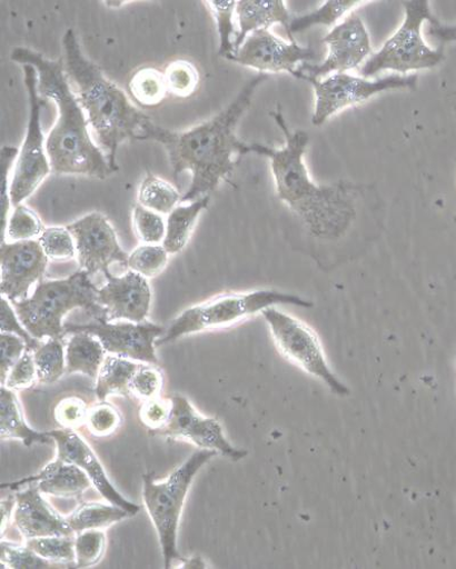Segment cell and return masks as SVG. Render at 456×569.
<instances>
[{
	"mask_svg": "<svg viewBox=\"0 0 456 569\" xmlns=\"http://www.w3.org/2000/svg\"><path fill=\"white\" fill-rule=\"evenodd\" d=\"M267 79V73H259L246 83L230 106L188 131H170L152 120L142 126L137 140L157 141L166 149L175 179L186 171L192 173L191 186L181 197L182 203L210 197L220 182L232 174L238 164L236 158L250 153V146L236 132L255 91Z\"/></svg>",
	"mask_w": 456,
	"mask_h": 569,
	"instance_id": "cell-1",
	"label": "cell"
},
{
	"mask_svg": "<svg viewBox=\"0 0 456 569\" xmlns=\"http://www.w3.org/2000/svg\"><path fill=\"white\" fill-rule=\"evenodd\" d=\"M270 116L281 128L286 146L276 150L250 144V153L269 159L279 200L301 220L314 239H341L355 220V201L364 187L348 181L328 186L314 182L305 163L308 133L304 130L291 131L281 108L270 112Z\"/></svg>",
	"mask_w": 456,
	"mask_h": 569,
	"instance_id": "cell-2",
	"label": "cell"
},
{
	"mask_svg": "<svg viewBox=\"0 0 456 569\" xmlns=\"http://www.w3.org/2000/svg\"><path fill=\"white\" fill-rule=\"evenodd\" d=\"M11 60L32 66L38 73L40 97L53 100L58 107V121L46 139L52 172L97 179L110 177L113 170L90 136L87 116L71 88L63 60L52 61L27 47H17Z\"/></svg>",
	"mask_w": 456,
	"mask_h": 569,
	"instance_id": "cell-3",
	"label": "cell"
},
{
	"mask_svg": "<svg viewBox=\"0 0 456 569\" xmlns=\"http://www.w3.org/2000/svg\"><path fill=\"white\" fill-rule=\"evenodd\" d=\"M65 70L88 122L113 172L119 170L117 153L128 139H139L142 126L151 118L135 108L127 94L89 61L76 32L69 29L62 38Z\"/></svg>",
	"mask_w": 456,
	"mask_h": 569,
	"instance_id": "cell-4",
	"label": "cell"
},
{
	"mask_svg": "<svg viewBox=\"0 0 456 569\" xmlns=\"http://www.w3.org/2000/svg\"><path fill=\"white\" fill-rule=\"evenodd\" d=\"M99 289L90 276L78 270L63 279L42 280L26 300L12 303L22 325L37 340L62 339L65 317L82 309L97 321H108L98 300Z\"/></svg>",
	"mask_w": 456,
	"mask_h": 569,
	"instance_id": "cell-5",
	"label": "cell"
},
{
	"mask_svg": "<svg viewBox=\"0 0 456 569\" xmlns=\"http://www.w3.org/2000/svg\"><path fill=\"white\" fill-rule=\"evenodd\" d=\"M313 308L314 303L300 296L276 289H261L244 293H225L181 312L166 329L156 347L200 331L230 327L277 306Z\"/></svg>",
	"mask_w": 456,
	"mask_h": 569,
	"instance_id": "cell-6",
	"label": "cell"
},
{
	"mask_svg": "<svg viewBox=\"0 0 456 569\" xmlns=\"http://www.w3.org/2000/svg\"><path fill=\"white\" fill-rule=\"evenodd\" d=\"M218 453L201 449L177 467L167 480L155 481L153 472L143 476V502L158 533L165 567L181 560L177 549V532L182 508L200 469Z\"/></svg>",
	"mask_w": 456,
	"mask_h": 569,
	"instance_id": "cell-7",
	"label": "cell"
},
{
	"mask_svg": "<svg viewBox=\"0 0 456 569\" xmlns=\"http://www.w3.org/2000/svg\"><path fill=\"white\" fill-rule=\"evenodd\" d=\"M403 7L404 22L381 49L361 66L359 73L363 78L384 71L405 76L410 71L434 69L444 61L443 49H432L423 37L424 23L435 19L429 2L414 0L403 3Z\"/></svg>",
	"mask_w": 456,
	"mask_h": 569,
	"instance_id": "cell-8",
	"label": "cell"
},
{
	"mask_svg": "<svg viewBox=\"0 0 456 569\" xmlns=\"http://www.w3.org/2000/svg\"><path fill=\"white\" fill-rule=\"evenodd\" d=\"M261 316L269 327L274 345L285 359L324 383L337 397L350 395L348 387L333 370L314 329L277 307L264 310Z\"/></svg>",
	"mask_w": 456,
	"mask_h": 569,
	"instance_id": "cell-9",
	"label": "cell"
},
{
	"mask_svg": "<svg viewBox=\"0 0 456 569\" xmlns=\"http://www.w3.org/2000/svg\"><path fill=\"white\" fill-rule=\"evenodd\" d=\"M418 74H390L378 80L355 77L348 73H334L326 78L305 77L315 91V109L311 117L314 126H323L343 110L364 104L376 94L394 89H416Z\"/></svg>",
	"mask_w": 456,
	"mask_h": 569,
	"instance_id": "cell-10",
	"label": "cell"
},
{
	"mask_svg": "<svg viewBox=\"0 0 456 569\" xmlns=\"http://www.w3.org/2000/svg\"><path fill=\"white\" fill-rule=\"evenodd\" d=\"M23 74L30 104V119L11 181L10 198L14 208L29 199L52 172L40 122L43 101L38 91V73L32 66L24 64Z\"/></svg>",
	"mask_w": 456,
	"mask_h": 569,
	"instance_id": "cell-11",
	"label": "cell"
},
{
	"mask_svg": "<svg viewBox=\"0 0 456 569\" xmlns=\"http://www.w3.org/2000/svg\"><path fill=\"white\" fill-rule=\"evenodd\" d=\"M87 333L96 337L107 353L137 362L158 365L156 343L163 337L162 326L143 321H95L83 325H65V336Z\"/></svg>",
	"mask_w": 456,
	"mask_h": 569,
	"instance_id": "cell-12",
	"label": "cell"
},
{
	"mask_svg": "<svg viewBox=\"0 0 456 569\" xmlns=\"http://www.w3.org/2000/svg\"><path fill=\"white\" fill-rule=\"evenodd\" d=\"M323 42L329 49L327 59L319 64H301L297 69L295 78L319 79L334 73H347L363 66L373 52L368 29L355 12L337 24L323 39Z\"/></svg>",
	"mask_w": 456,
	"mask_h": 569,
	"instance_id": "cell-13",
	"label": "cell"
},
{
	"mask_svg": "<svg viewBox=\"0 0 456 569\" xmlns=\"http://www.w3.org/2000/svg\"><path fill=\"white\" fill-rule=\"evenodd\" d=\"M67 228L76 242L79 270L91 277L109 271L113 263L127 264L129 254L122 250L115 228L102 213H89Z\"/></svg>",
	"mask_w": 456,
	"mask_h": 569,
	"instance_id": "cell-14",
	"label": "cell"
},
{
	"mask_svg": "<svg viewBox=\"0 0 456 569\" xmlns=\"http://www.w3.org/2000/svg\"><path fill=\"white\" fill-rule=\"evenodd\" d=\"M317 57L311 44L300 46L296 41L287 42L264 29L250 33L240 49L227 60L261 73L285 71L294 77L301 64L309 63Z\"/></svg>",
	"mask_w": 456,
	"mask_h": 569,
	"instance_id": "cell-15",
	"label": "cell"
},
{
	"mask_svg": "<svg viewBox=\"0 0 456 569\" xmlns=\"http://www.w3.org/2000/svg\"><path fill=\"white\" fill-rule=\"evenodd\" d=\"M170 400V418L163 429L153 432L156 436L187 440L200 449L216 451L234 461L248 456V451L237 449L226 440L218 420L200 415L185 397L174 396Z\"/></svg>",
	"mask_w": 456,
	"mask_h": 569,
	"instance_id": "cell-16",
	"label": "cell"
},
{
	"mask_svg": "<svg viewBox=\"0 0 456 569\" xmlns=\"http://www.w3.org/2000/svg\"><path fill=\"white\" fill-rule=\"evenodd\" d=\"M49 258L38 240L2 242L0 247V291L11 303L28 299L36 283L43 280Z\"/></svg>",
	"mask_w": 456,
	"mask_h": 569,
	"instance_id": "cell-17",
	"label": "cell"
},
{
	"mask_svg": "<svg viewBox=\"0 0 456 569\" xmlns=\"http://www.w3.org/2000/svg\"><path fill=\"white\" fill-rule=\"evenodd\" d=\"M103 274L107 282L99 289L98 300L107 311L108 321H146L152 303L148 278L132 270L121 276H115L110 270Z\"/></svg>",
	"mask_w": 456,
	"mask_h": 569,
	"instance_id": "cell-18",
	"label": "cell"
},
{
	"mask_svg": "<svg viewBox=\"0 0 456 569\" xmlns=\"http://www.w3.org/2000/svg\"><path fill=\"white\" fill-rule=\"evenodd\" d=\"M56 441L58 458L72 462L81 468L93 487L111 505L127 510L131 516L139 513L140 506L127 500L110 482L107 472L88 443L75 430H59L48 433Z\"/></svg>",
	"mask_w": 456,
	"mask_h": 569,
	"instance_id": "cell-19",
	"label": "cell"
},
{
	"mask_svg": "<svg viewBox=\"0 0 456 569\" xmlns=\"http://www.w3.org/2000/svg\"><path fill=\"white\" fill-rule=\"evenodd\" d=\"M13 523L26 539L41 537H76L62 517L42 497V492L36 485H29L27 489L16 495Z\"/></svg>",
	"mask_w": 456,
	"mask_h": 569,
	"instance_id": "cell-20",
	"label": "cell"
},
{
	"mask_svg": "<svg viewBox=\"0 0 456 569\" xmlns=\"http://www.w3.org/2000/svg\"><path fill=\"white\" fill-rule=\"evenodd\" d=\"M27 483L36 485L42 495L60 498L78 497L93 486L81 468L60 458L46 466L38 476L12 485L11 488Z\"/></svg>",
	"mask_w": 456,
	"mask_h": 569,
	"instance_id": "cell-21",
	"label": "cell"
},
{
	"mask_svg": "<svg viewBox=\"0 0 456 569\" xmlns=\"http://www.w3.org/2000/svg\"><path fill=\"white\" fill-rule=\"evenodd\" d=\"M236 14L239 22V31L235 41L236 52L250 33L257 30H269L274 24L284 26L289 37L294 17L282 0H240Z\"/></svg>",
	"mask_w": 456,
	"mask_h": 569,
	"instance_id": "cell-22",
	"label": "cell"
},
{
	"mask_svg": "<svg viewBox=\"0 0 456 569\" xmlns=\"http://www.w3.org/2000/svg\"><path fill=\"white\" fill-rule=\"evenodd\" d=\"M0 439L20 440L26 447L49 443L52 440L48 433L30 429L23 418L18 397L7 387H2L0 392Z\"/></svg>",
	"mask_w": 456,
	"mask_h": 569,
	"instance_id": "cell-23",
	"label": "cell"
},
{
	"mask_svg": "<svg viewBox=\"0 0 456 569\" xmlns=\"http://www.w3.org/2000/svg\"><path fill=\"white\" fill-rule=\"evenodd\" d=\"M210 197H204L188 206L176 207L166 223V236L162 247L168 254H177L188 246L197 220L210 204Z\"/></svg>",
	"mask_w": 456,
	"mask_h": 569,
	"instance_id": "cell-24",
	"label": "cell"
},
{
	"mask_svg": "<svg viewBox=\"0 0 456 569\" xmlns=\"http://www.w3.org/2000/svg\"><path fill=\"white\" fill-rule=\"evenodd\" d=\"M106 349L93 336L75 333L66 348L67 373H83L97 379L106 359Z\"/></svg>",
	"mask_w": 456,
	"mask_h": 569,
	"instance_id": "cell-25",
	"label": "cell"
},
{
	"mask_svg": "<svg viewBox=\"0 0 456 569\" xmlns=\"http://www.w3.org/2000/svg\"><path fill=\"white\" fill-rule=\"evenodd\" d=\"M141 366V363L127 358L107 356L97 378L98 399L106 402L111 396H130L131 379Z\"/></svg>",
	"mask_w": 456,
	"mask_h": 569,
	"instance_id": "cell-26",
	"label": "cell"
},
{
	"mask_svg": "<svg viewBox=\"0 0 456 569\" xmlns=\"http://www.w3.org/2000/svg\"><path fill=\"white\" fill-rule=\"evenodd\" d=\"M128 90L132 100L142 108L159 107L168 97L165 72L145 67L129 79Z\"/></svg>",
	"mask_w": 456,
	"mask_h": 569,
	"instance_id": "cell-27",
	"label": "cell"
},
{
	"mask_svg": "<svg viewBox=\"0 0 456 569\" xmlns=\"http://www.w3.org/2000/svg\"><path fill=\"white\" fill-rule=\"evenodd\" d=\"M131 515L115 505L83 503L72 513L67 516V521L72 531L78 535L88 530H103Z\"/></svg>",
	"mask_w": 456,
	"mask_h": 569,
	"instance_id": "cell-28",
	"label": "cell"
},
{
	"mask_svg": "<svg viewBox=\"0 0 456 569\" xmlns=\"http://www.w3.org/2000/svg\"><path fill=\"white\" fill-rule=\"evenodd\" d=\"M365 2H357V0H328L321 8L311 13L294 16L290 23V41H296L294 34L306 31L311 27L335 26L348 12L359 8Z\"/></svg>",
	"mask_w": 456,
	"mask_h": 569,
	"instance_id": "cell-29",
	"label": "cell"
},
{
	"mask_svg": "<svg viewBox=\"0 0 456 569\" xmlns=\"http://www.w3.org/2000/svg\"><path fill=\"white\" fill-rule=\"evenodd\" d=\"M62 339H49L36 349L33 360L37 368L38 383L51 386L67 373L66 352Z\"/></svg>",
	"mask_w": 456,
	"mask_h": 569,
	"instance_id": "cell-30",
	"label": "cell"
},
{
	"mask_svg": "<svg viewBox=\"0 0 456 569\" xmlns=\"http://www.w3.org/2000/svg\"><path fill=\"white\" fill-rule=\"evenodd\" d=\"M137 201L151 211L169 214L181 202V197L171 183L149 173L140 184Z\"/></svg>",
	"mask_w": 456,
	"mask_h": 569,
	"instance_id": "cell-31",
	"label": "cell"
},
{
	"mask_svg": "<svg viewBox=\"0 0 456 569\" xmlns=\"http://www.w3.org/2000/svg\"><path fill=\"white\" fill-rule=\"evenodd\" d=\"M205 3L216 20L219 34L218 56L225 59L231 58L236 52L235 41L238 34L235 27L238 2L236 0H210V2Z\"/></svg>",
	"mask_w": 456,
	"mask_h": 569,
	"instance_id": "cell-32",
	"label": "cell"
},
{
	"mask_svg": "<svg viewBox=\"0 0 456 569\" xmlns=\"http://www.w3.org/2000/svg\"><path fill=\"white\" fill-rule=\"evenodd\" d=\"M168 93L178 99H188L198 90L200 73L196 64L186 60L169 63L165 71Z\"/></svg>",
	"mask_w": 456,
	"mask_h": 569,
	"instance_id": "cell-33",
	"label": "cell"
},
{
	"mask_svg": "<svg viewBox=\"0 0 456 569\" xmlns=\"http://www.w3.org/2000/svg\"><path fill=\"white\" fill-rule=\"evenodd\" d=\"M46 228L39 216L30 208L20 204L11 213L6 231L2 233V242L9 243L31 241L39 239Z\"/></svg>",
	"mask_w": 456,
	"mask_h": 569,
	"instance_id": "cell-34",
	"label": "cell"
},
{
	"mask_svg": "<svg viewBox=\"0 0 456 569\" xmlns=\"http://www.w3.org/2000/svg\"><path fill=\"white\" fill-rule=\"evenodd\" d=\"M168 261V252L162 246L146 244L129 254L126 267L146 278H152L166 269Z\"/></svg>",
	"mask_w": 456,
	"mask_h": 569,
	"instance_id": "cell-35",
	"label": "cell"
},
{
	"mask_svg": "<svg viewBox=\"0 0 456 569\" xmlns=\"http://www.w3.org/2000/svg\"><path fill=\"white\" fill-rule=\"evenodd\" d=\"M43 252L54 261L77 258L76 242L67 227L46 228L38 239Z\"/></svg>",
	"mask_w": 456,
	"mask_h": 569,
	"instance_id": "cell-36",
	"label": "cell"
},
{
	"mask_svg": "<svg viewBox=\"0 0 456 569\" xmlns=\"http://www.w3.org/2000/svg\"><path fill=\"white\" fill-rule=\"evenodd\" d=\"M76 537H41L27 539L26 546L41 558L53 562H75Z\"/></svg>",
	"mask_w": 456,
	"mask_h": 569,
	"instance_id": "cell-37",
	"label": "cell"
},
{
	"mask_svg": "<svg viewBox=\"0 0 456 569\" xmlns=\"http://www.w3.org/2000/svg\"><path fill=\"white\" fill-rule=\"evenodd\" d=\"M106 547L107 537L101 530H88L76 535V567L88 568L97 565L102 559Z\"/></svg>",
	"mask_w": 456,
	"mask_h": 569,
	"instance_id": "cell-38",
	"label": "cell"
},
{
	"mask_svg": "<svg viewBox=\"0 0 456 569\" xmlns=\"http://www.w3.org/2000/svg\"><path fill=\"white\" fill-rule=\"evenodd\" d=\"M132 221L136 233L146 244L159 246L166 236L163 218L141 204H135L132 209Z\"/></svg>",
	"mask_w": 456,
	"mask_h": 569,
	"instance_id": "cell-39",
	"label": "cell"
},
{
	"mask_svg": "<svg viewBox=\"0 0 456 569\" xmlns=\"http://www.w3.org/2000/svg\"><path fill=\"white\" fill-rule=\"evenodd\" d=\"M121 421L120 412L110 403L102 402L89 408L86 425L91 435L106 438L118 431Z\"/></svg>",
	"mask_w": 456,
	"mask_h": 569,
	"instance_id": "cell-40",
	"label": "cell"
},
{
	"mask_svg": "<svg viewBox=\"0 0 456 569\" xmlns=\"http://www.w3.org/2000/svg\"><path fill=\"white\" fill-rule=\"evenodd\" d=\"M162 387L161 371L156 367L142 365L132 377L129 391L130 396L147 401L160 397Z\"/></svg>",
	"mask_w": 456,
	"mask_h": 569,
	"instance_id": "cell-41",
	"label": "cell"
},
{
	"mask_svg": "<svg viewBox=\"0 0 456 569\" xmlns=\"http://www.w3.org/2000/svg\"><path fill=\"white\" fill-rule=\"evenodd\" d=\"M0 562H2L3 568L12 569H42L51 567L49 560L41 558L27 546L18 547L6 541H2Z\"/></svg>",
	"mask_w": 456,
	"mask_h": 569,
	"instance_id": "cell-42",
	"label": "cell"
},
{
	"mask_svg": "<svg viewBox=\"0 0 456 569\" xmlns=\"http://www.w3.org/2000/svg\"><path fill=\"white\" fill-rule=\"evenodd\" d=\"M36 382H38V376L33 353L26 351L10 370L7 381L2 387H7L12 391H20L32 388Z\"/></svg>",
	"mask_w": 456,
	"mask_h": 569,
	"instance_id": "cell-43",
	"label": "cell"
},
{
	"mask_svg": "<svg viewBox=\"0 0 456 569\" xmlns=\"http://www.w3.org/2000/svg\"><path fill=\"white\" fill-rule=\"evenodd\" d=\"M89 408L78 397L62 399L54 409V418L63 429L76 430L86 423Z\"/></svg>",
	"mask_w": 456,
	"mask_h": 569,
	"instance_id": "cell-44",
	"label": "cell"
},
{
	"mask_svg": "<svg viewBox=\"0 0 456 569\" xmlns=\"http://www.w3.org/2000/svg\"><path fill=\"white\" fill-rule=\"evenodd\" d=\"M0 382L2 386L12 367L22 358L27 351V343L16 335H0Z\"/></svg>",
	"mask_w": 456,
	"mask_h": 569,
	"instance_id": "cell-45",
	"label": "cell"
},
{
	"mask_svg": "<svg viewBox=\"0 0 456 569\" xmlns=\"http://www.w3.org/2000/svg\"><path fill=\"white\" fill-rule=\"evenodd\" d=\"M0 330L2 333L16 335L27 343V351L33 352L41 345L40 340L32 338L20 321L12 303L2 297V313H0Z\"/></svg>",
	"mask_w": 456,
	"mask_h": 569,
	"instance_id": "cell-46",
	"label": "cell"
},
{
	"mask_svg": "<svg viewBox=\"0 0 456 569\" xmlns=\"http://www.w3.org/2000/svg\"><path fill=\"white\" fill-rule=\"evenodd\" d=\"M171 408L170 399L157 397L147 400L140 409L141 421L151 432H157L167 425L171 415Z\"/></svg>",
	"mask_w": 456,
	"mask_h": 569,
	"instance_id": "cell-47",
	"label": "cell"
},
{
	"mask_svg": "<svg viewBox=\"0 0 456 569\" xmlns=\"http://www.w3.org/2000/svg\"><path fill=\"white\" fill-rule=\"evenodd\" d=\"M19 149L13 147H4L2 149V158H0V164H2V212H3V226H2V233L6 231L8 221H9V213L10 209L12 207L11 198H10V173L12 170V166L14 161L18 159L19 156Z\"/></svg>",
	"mask_w": 456,
	"mask_h": 569,
	"instance_id": "cell-48",
	"label": "cell"
},
{
	"mask_svg": "<svg viewBox=\"0 0 456 569\" xmlns=\"http://www.w3.org/2000/svg\"><path fill=\"white\" fill-rule=\"evenodd\" d=\"M428 36L440 42H456V24H444L435 18L429 22Z\"/></svg>",
	"mask_w": 456,
	"mask_h": 569,
	"instance_id": "cell-49",
	"label": "cell"
},
{
	"mask_svg": "<svg viewBox=\"0 0 456 569\" xmlns=\"http://www.w3.org/2000/svg\"><path fill=\"white\" fill-rule=\"evenodd\" d=\"M185 568H205V563L200 558H192L185 563Z\"/></svg>",
	"mask_w": 456,
	"mask_h": 569,
	"instance_id": "cell-50",
	"label": "cell"
}]
</instances>
